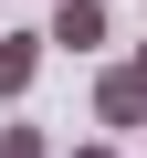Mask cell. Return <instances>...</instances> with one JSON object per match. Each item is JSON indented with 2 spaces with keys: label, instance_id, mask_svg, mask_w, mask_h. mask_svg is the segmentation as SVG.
Wrapping results in <instances>:
<instances>
[{
  "label": "cell",
  "instance_id": "6da1fadb",
  "mask_svg": "<svg viewBox=\"0 0 147 158\" xmlns=\"http://www.w3.org/2000/svg\"><path fill=\"white\" fill-rule=\"evenodd\" d=\"M95 127H147V63H105L95 74Z\"/></svg>",
  "mask_w": 147,
  "mask_h": 158
},
{
  "label": "cell",
  "instance_id": "7a4b0ae2",
  "mask_svg": "<svg viewBox=\"0 0 147 158\" xmlns=\"http://www.w3.org/2000/svg\"><path fill=\"white\" fill-rule=\"evenodd\" d=\"M42 85V32H0V106H21Z\"/></svg>",
  "mask_w": 147,
  "mask_h": 158
},
{
  "label": "cell",
  "instance_id": "3957f363",
  "mask_svg": "<svg viewBox=\"0 0 147 158\" xmlns=\"http://www.w3.org/2000/svg\"><path fill=\"white\" fill-rule=\"evenodd\" d=\"M42 42H63V53H95L105 42V0H53V32Z\"/></svg>",
  "mask_w": 147,
  "mask_h": 158
},
{
  "label": "cell",
  "instance_id": "277c9868",
  "mask_svg": "<svg viewBox=\"0 0 147 158\" xmlns=\"http://www.w3.org/2000/svg\"><path fill=\"white\" fill-rule=\"evenodd\" d=\"M0 158H53V148H42V127H0Z\"/></svg>",
  "mask_w": 147,
  "mask_h": 158
},
{
  "label": "cell",
  "instance_id": "5b68a950",
  "mask_svg": "<svg viewBox=\"0 0 147 158\" xmlns=\"http://www.w3.org/2000/svg\"><path fill=\"white\" fill-rule=\"evenodd\" d=\"M74 158H116V148H105V137H95V148H74Z\"/></svg>",
  "mask_w": 147,
  "mask_h": 158
},
{
  "label": "cell",
  "instance_id": "8992f818",
  "mask_svg": "<svg viewBox=\"0 0 147 158\" xmlns=\"http://www.w3.org/2000/svg\"><path fill=\"white\" fill-rule=\"evenodd\" d=\"M137 63H147V42H137Z\"/></svg>",
  "mask_w": 147,
  "mask_h": 158
}]
</instances>
